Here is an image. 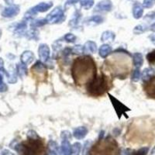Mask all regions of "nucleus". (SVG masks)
<instances>
[{
    "label": "nucleus",
    "mask_w": 155,
    "mask_h": 155,
    "mask_svg": "<svg viewBox=\"0 0 155 155\" xmlns=\"http://www.w3.org/2000/svg\"><path fill=\"white\" fill-rule=\"evenodd\" d=\"M71 71L77 85L88 84L96 76L95 61L89 56L79 57L74 61Z\"/></svg>",
    "instance_id": "f257e3e1"
},
{
    "label": "nucleus",
    "mask_w": 155,
    "mask_h": 155,
    "mask_svg": "<svg viewBox=\"0 0 155 155\" xmlns=\"http://www.w3.org/2000/svg\"><path fill=\"white\" fill-rule=\"evenodd\" d=\"M110 88V81L104 74L95 76L92 81L88 83L87 90L90 95L93 96H100L107 92Z\"/></svg>",
    "instance_id": "f03ea898"
},
{
    "label": "nucleus",
    "mask_w": 155,
    "mask_h": 155,
    "mask_svg": "<svg viewBox=\"0 0 155 155\" xmlns=\"http://www.w3.org/2000/svg\"><path fill=\"white\" fill-rule=\"evenodd\" d=\"M22 155H41L44 152V146L41 140L29 139L26 142L16 144L13 147Z\"/></svg>",
    "instance_id": "7ed1b4c3"
},
{
    "label": "nucleus",
    "mask_w": 155,
    "mask_h": 155,
    "mask_svg": "<svg viewBox=\"0 0 155 155\" xmlns=\"http://www.w3.org/2000/svg\"><path fill=\"white\" fill-rule=\"evenodd\" d=\"M53 6V2H41V3L37 4V5L34 6L33 8L27 11L24 15V19L26 20L32 19L33 16H35L37 12H44L49 10L51 7Z\"/></svg>",
    "instance_id": "20e7f679"
},
{
    "label": "nucleus",
    "mask_w": 155,
    "mask_h": 155,
    "mask_svg": "<svg viewBox=\"0 0 155 155\" xmlns=\"http://www.w3.org/2000/svg\"><path fill=\"white\" fill-rule=\"evenodd\" d=\"M108 95H109V99L111 101L112 105H113V108H114L116 115L118 116V118H121V116H123V115L125 116L127 118H128V116H127V112L130 111V109H129L127 106H126L123 102H121L120 101H119L118 99H116V98L113 96L111 94L108 93Z\"/></svg>",
    "instance_id": "39448f33"
},
{
    "label": "nucleus",
    "mask_w": 155,
    "mask_h": 155,
    "mask_svg": "<svg viewBox=\"0 0 155 155\" xmlns=\"http://www.w3.org/2000/svg\"><path fill=\"white\" fill-rule=\"evenodd\" d=\"M64 13L61 7H56L47 16V23L49 24H57L61 23L64 20Z\"/></svg>",
    "instance_id": "423d86ee"
},
{
    "label": "nucleus",
    "mask_w": 155,
    "mask_h": 155,
    "mask_svg": "<svg viewBox=\"0 0 155 155\" xmlns=\"http://www.w3.org/2000/svg\"><path fill=\"white\" fill-rule=\"evenodd\" d=\"M32 74L38 78L39 81H44L47 77V69L41 61H38L31 68Z\"/></svg>",
    "instance_id": "0eeeda50"
},
{
    "label": "nucleus",
    "mask_w": 155,
    "mask_h": 155,
    "mask_svg": "<svg viewBox=\"0 0 155 155\" xmlns=\"http://www.w3.org/2000/svg\"><path fill=\"white\" fill-rule=\"evenodd\" d=\"M143 89L149 98L155 99V77L153 76L150 80L145 81Z\"/></svg>",
    "instance_id": "6e6552de"
},
{
    "label": "nucleus",
    "mask_w": 155,
    "mask_h": 155,
    "mask_svg": "<svg viewBox=\"0 0 155 155\" xmlns=\"http://www.w3.org/2000/svg\"><path fill=\"white\" fill-rule=\"evenodd\" d=\"M51 51L48 44H41L38 48V55L41 61L48 62L50 58Z\"/></svg>",
    "instance_id": "1a4fd4ad"
},
{
    "label": "nucleus",
    "mask_w": 155,
    "mask_h": 155,
    "mask_svg": "<svg viewBox=\"0 0 155 155\" xmlns=\"http://www.w3.org/2000/svg\"><path fill=\"white\" fill-rule=\"evenodd\" d=\"M20 8L17 5H12L6 7L2 12V16L5 18H12L19 14Z\"/></svg>",
    "instance_id": "9d476101"
},
{
    "label": "nucleus",
    "mask_w": 155,
    "mask_h": 155,
    "mask_svg": "<svg viewBox=\"0 0 155 155\" xmlns=\"http://www.w3.org/2000/svg\"><path fill=\"white\" fill-rule=\"evenodd\" d=\"M113 8V3L111 0H102L97 4L95 8V11L96 12H109Z\"/></svg>",
    "instance_id": "9b49d317"
},
{
    "label": "nucleus",
    "mask_w": 155,
    "mask_h": 155,
    "mask_svg": "<svg viewBox=\"0 0 155 155\" xmlns=\"http://www.w3.org/2000/svg\"><path fill=\"white\" fill-rule=\"evenodd\" d=\"M34 59H35L34 54L30 51H24L20 56V61H21L22 63L26 64V65H28V64H31L34 61Z\"/></svg>",
    "instance_id": "f8f14e48"
},
{
    "label": "nucleus",
    "mask_w": 155,
    "mask_h": 155,
    "mask_svg": "<svg viewBox=\"0 0 155 155\" xmlns=\"http://www.w3.org/2000/svg\"><path fill=\"white\" fill-rule=\"evenodd\" d=\"M73 137L77 140H82L88 134V129L85 127H78L73 131Z\"/></svg>",
    "instance_id": "ddd939ff"
},
{
    "label": "nucleus",
    "mask_w": 155,
    "mask_h": 155,
    "mask_svg": "<svg viewBox=\"0 0 155 155\" xmlns=\"http://www.w3.org/2000/svg\"><path fill=\"white\" fill-rule=\"evenodd\" d=\"M143 14V6L140 2H136L133 6V16L135 19H140Z\"/></svg>",
    "instance_id": "4468645a"
},
{
    "label": "nucleus",
    "mask_w": 155,
    "mask_h": 155,
    "mask_svg": "<svg viewBox=\"0 0 155 155\" xmlns=\"http://www.w3.org/2000/svg\"><path fill=\"white\" fill-rule=\"evenodd\" d=\"M97 51V44L94 41H88L84 45V52L86 54H95Z\"/></svg>",
    "instance_id": "2eb2a0df"
},
{
    "label": "nucleus",
    "mask_w": 155,
    "mask_h": 155,
    "mask_svg": "<svg viewBox=\"0 0 155 155\" xmlns=\"http://www.w3.org/2000/svg\"><path fill=\"white\" fill-rule=\"evenodd\" d=\"M116 38V35L113 32L109 31H104L102 34L101 36V41L102 42H108V43H113Z\"/></svg>",
    "instance_id": "dca6fc26"
},
{
    "label": "nucleus",
    "mask_w": 155,
    "mask_h": 155,
    "mask_svg": "<svg viewBox=\"0 0 155 155\" xmlns=\"http://www.w3.org/2000/svg\"><path fill=\"white\" fill-rule=\"evenodd\" d=\"M48 147H49V150L54 152L55 155H64L61 148V146H58L55 141L50 140L48 143Z\"/></svg>",
    "instance_id": "f3484780"
},
{
    "label": "nucleus",
    "mask_w": 155,
    "mask_h": 155,
    "mask_svg": "<svg viewBox=\"0 0 155 155\" xmlns=\"http://www.w3.org/2000/svg\"><path fill=\"white\" fill-rule=\"evenodd\" d=\"M112 51V48L110 45L107 44H102V46L100 47L99 50V54L101 58H106L110 54Z\"/></svg>",
    "instance_id": "a211bd4d"
},
{
    "label": "nucleus",
    "mask_w": 155,
    "mask_h": 155,
    "mask_svg": "<svg viewBox=\"0 0 155 155\" xmlns=\"http://www.w3.org/2000/svg\"><path fill=\"white\" fill-rule=\"evenodd\" d=\"M133 61L136 68H140L143 64V58L141 53H134L133 54Z\"/></svg>",
    "instance_id": "6ab92c4d"
},
{
    "label": "nucleus",
    "mask_w": 155,
    "mask_h": 155,
    "mask_svg": "<svg viewBox=\"0 0 155 155\" xmlns=\"http://www.w3.org/2000/svg\"><path fill=\"white\" fill-rule=\"evenodd\" d=\"M154 70L151 68H147L144 70L143 71L142 74H141V78H142V80L143 81V82L150 80L151 78L153 77L154 75Z\"/></svg>",
    "instance_id": "aec40b11"
},
{
    "label": "nucleus",
    "mask_w": 155,
    "mask_h": 155,
    "mask_svg": "<svg viewBox=\"0 0 155 155\" xmlns=\"http://www.w3.org/2000/svg\"><path fill=\"white\" fill-rule=\"evenodd\" d=\"M61 148L64 155H71V145L68 139H62Z\"/></svg>",
    "instance_id": "412c9836"
},
{
    "label": "nucleus",
    "mask_w": 155,
    "mask_h": 155,
    "mask_svg": "<svg viewBox=\"0 0 155 155\" xmlns=\"http://www.w3.org/2000/svg\"><path fill=\"white\" fill-rule=\"evenodd\" d=\"M102 22H103V18L100 16H93L92 17L88 18V20H87L88 25H92V26L100 24Z\"/></svg>",
    "instance_id": "4be33fe9"
},
{
    "label": "nucleus",
    "mask_w": 155,
    "mask_h": 155,
    "mask_svg": "<svg viewBox=\"0 0 155 155\" xmlns=\"http://www.w3.org/2000/svg\"><path fill=\"white\" fill-rule=\"evenodd\" d=\"M16 72L20 77H23L27 74V68L26 64H23L22 62L17 64L16 66Z\"/></svg>",
    "instance_id": "5701e85b"
},
{
    "label": "nucleus",
    "mask_w": 155,
    "mask_h": 155,
    "mask_svg": "<svg viewBox=\"0 0 155 155\" xmlns=\"http://www.w3.org/2000/svg\"><path fill=\"white\" fill-rule=\"evenodd\" d=\"M5 76L7 77L8 82L10 84H14L17 81V72L16 71H12L11 73L6 72Z\"/></svg>",
    "instance_id": "b1692460"
},
{
    "label": "nucleus",
    "mask_w": 155,
    "mask_h": 155,
    "mask_svg": "<svg viewBox=\"0 0 155 155\" xmlns=\"http://www.w3.org/2000/svg\"><path fill=\"white\" fill-rule=\"evenodd\" d=\"M81 150V144L78 142H76L74 144L71 145V155H80Z\"/></svg>",
    "instance_id": "393cba45"
},
{
    "label": "nucleus",
    "mask_w": 155,
    "mask_h": 155,
    "mask_svg": "<svg viewBox=\"0 0 155 155\" xmlns=\"http://www.w3.org/2000/svg\"><path fill=\"white\" fill-rule=\"evenodd\" d=\"M47 20L46 19H36V20H34V21L31 22V26L32 28H37V27H42L44 24H46Z\"/></svg>",
    "instance_id": "a878e982"
},
{
    "label": "nucleus",
    "mask_w": 155,
    "mask_h": 155,
    "mask_svg": "<svg viewBox=\"0 0 155 155\" xmlns=\"http://www.w3.org/2000/svg\"><path fill=\"white\" fill-rule=\"evenodd\" d=\"M147 30V26L143 24H140L134 27V33L135 34H137L138 35V34H143V33H144Z\"/></svg>",
    "instance_id": "bb28decb"
},
{
    "label": "nucleus",
    "mask_w": 155,
    "mask_h": 155,
    "mask_svg": "<svg viewBox=\"0 0 155 155\" xmlns=\"http://www.w3.org/2000/svg\"><path fill=\"white\" fill-rule=\"evenodd\" d=\"M81 7L85 9H88L92 8L94 5V0H81Z\"/></svg>",
    "instance_id": "cd10ccee"
},
{
    "label": "nucleus",
    "mask_w": 155,
    "mask_h": 155,
    "mask_svg": "<svg viewBox=\"0 0 155 155\" xmlns=\"http://www.w3.org/2000/svg\"><path fill=\"white\" fill-rule=\"evenodd\" d=\"M27 21H22L21 23H18L16 25V27H15V31L18 32V33H23V30L27 28Z\"/></svg>",
    "instance_id": "c85d7f7f"
},
{
    "label": "nucleus",
    "mask_w": 155,
    "mask_h": 155,
    "mask_svg": "<svg viewBox=\"0 0 155 155\" xmlns=\"http://www.w3.org/2000/svg\"><path fill=\"white\" fill-rule=\"evenodd\" d=\"M71 52L74 54H81L84 52V46L81 45H76L71 48Z\"/></svg>",
    "instance_id": "c756f323"
},
{
    "label": "nucleus",
    "mask_w": 155,
    "mask_h": 155,
    "mask_svg": "<svg viewBox=\"0 0 155 155\" xmlns=\"http://www.w3.org/2000/svg\"><path fill=\"white\" fill-rule=\"evenodd\" d=\"M140 68H136L135 70L134 71L132 74V81H134V82H137L140 80Z\"/></svg>",
    "instance_id": "7c9ffc66"
},
{
    "label": "nucleus",
    "mask_w": 155,
    "mask_h": 155,
    "mask_svg": "<svg viewBox=\"0 0 155 155\" xmlns=\"http://www.w3.org/2000/svg\"><path fill=\"white\" fill-rule=\"evenodd\" d=\"M64 41L68 43H74V41H76V37L73 34L68 33V34H66L65 35H64Z\"/></svg>",
    "instance_id": "2f4dec72"
},
{
    "label": "nucleus",
    "mask_w": 155,
    "mask_h": 155,
    "mask_svg": "<svg viewBox=\"0 0 155 155\" xmlns=\"http://www.w3.org/2000/svg\"><path fill=\"white\" fill-rule=\"evenodd\" d=\"M148 150H149L148 147H142L137 151L133 152L130 155H147L148 153Z\"/></svg>",
    "instance_id": "473e14b6"
},
{
    "label": "nucleus",
    "mask_w": 155,
    "mask_h": 155,
    "mask_svg": "<svg viewBox=\"0 0 155 155\" xmlns=\"http://www.w3.org/2000/svg\"><path fill=\"white\" fill-rule=\"evenodd\" d=\"M147 59L148 62L151 64H155V50L147 54Z\"/></svg>",
    "instance_id": "72a5a7b5"
},
{
    "label": "nucleus",
    "mask_w": 155,
    "mask_h": 155,
    "mask_svg": "<svg viewBox=\"0 0 155 155\" xmlns=\"http://www.w3.org/2000/svg\"><path fill=\"white\" fill-rule=\"evenodd\" d=\"M80 16H81V14H80V13H78V15L76 14V16H74V17L73 18V19L70 21V23H69V25H70V26H71V27H76V26L78 24V22H79Z\"/></svg>",
    "instance_id": "f704fd0d"
},
{
    "label": "nucleus",
    "mask_w": 155,
    "mask_h": 155,
    "mask_svg": "<svg viewBox=\"0 0 155 155\" xmlns=\"http://www.w3.org/2000/svg\"><path fill=\"white\" fill-rule=\"evenodd\" d=\"M144 20L147 22H155V12H149L144 16Z\"/></svg>",
    "instance_id": "c9c22d12"
},
{
    "label": "nucleus",
    "mask_w": 155,
    "mask_h": 155,
    "mask_svg": "<svg viewBox=\"0 0 155 155\" xmlns=\"http://www.w3.org/2000/svg\"><path fill=\"white\" fill-rule=\"evenodd\" d=\"M155 4V0H143V6L144 8H147V9H150V8L153 7Z\"/></svg>",
    "instance_id": "e433bc0d"
},
{
    "label": "nucleus",
    "mask_w": 155,
    "mask_h": 155,
    "mask_svg": "<svg viewBox=\"0 0 155 155\" xmlns=\"http://www.w3.org/2000/svg\"><path fill=\"white\" fill-rule=\"evenodd\" d=\"M27 137L29 139H37L39 138V136L34 130H30L27 133Z\"/></svg>",
    "instance_id": "4c0bfd02"
},
{
    "label": "nucleus",
    "mask_w": 155,
    "mask_h": 155,
    "mask_svg": "<svg viewBox=\"0 0 155 155\" xmlns=\"http://www.w3.org/2000/svg\"><path fill=\"white\" fill-rule=\"evenodd\" d=\"M61 139L69 140L71 137V133L68 130L62 131L61 134Z\"/></svg>",
    "instance_id": "58836bf2"
},
{
    "label": "nucleus",
    "mask_w": 155,
    "mask_h": 155,
    "mask_svg": "<svg viewBox=\"0 0 155 155\" xmlns=\"http://www.w3.org/2000/svg\"><path fill=\"white\" fill-rule=\"evenodd\" d=\"M8 89V87L6 85V84L2 81V82H0V92H6Z\"/></svg>",
    "instance_id": "ea45409f"
},
{
    "label": "nucleus",
    "mask_w": 155,
    "mask_h": 155,
    "mask_svg": "<svg viewBox=\"0 0 155 155\" xmlns=\"http://www.w3.org/2000/svg\"><path fill=\"white\" fill-rule=\"evenodd\" d=\"M1 155H16L14 153L11 152L10 150H7V149H4L1 151Z\"/></svg>",
    "instance_id": "a19ab883"
},
{
    "label": "nucleus",
    "mask_w": 155,
    "mask_h": 155,
    "mask_svg": "<svg viewBox=\"0 0 155 155\" xmlns=\"http://www.w3.org/2000/svg\"><path fill=\"white\" fill-rule=\"evenodd\" d=\"M79 1H81V0H67L65 3V6H67V5H73V4H75L77 3V2H79Z\"/></svg>",
    "instance_id": "79ce46f5"
},
{
    "label": "nucleus",
    "mask_w": 155,
    "mask_h": 155,
    "mask_svg": "<svg viewBox=\"0 0 155 155\" xmlns=\"http://www.w3.org/2000/svg\"><path fill=\"white\" fill-rule=\"evenodd\" d=\"M4 68V61L2 58H0V70Z\"/></svg>",
    "instance_id": "37998d69"
},
{
    "label": "nucleus",
    "mask_w": 155,
    "mask_h": 155,
    "mask_svg": "<svg viewBox=\"0 0 155 155\" xmlns=\"http://www.w3.org/2000/svg\"><path fill=\"white\" fill-rule=\"evenodd\" d=\"M150 41H151V42L155 45V34H153V35H152L151 37H150Z\"/></svg>",
    "instance_id": "c03bdc74"
},
{
    "label": "nucleus",
    "mask_w": 155,
    "mask_h": 155,
    "mask_svg": "<svg viewBox=\"0 0 155 155\" xmlns=\"http://www.w3.org/2000/svg\"><path fill=\"white\" fill-rule=\"evenodd\" d=\"M150 30H151V31L155 32V23H153V24H152L151 26H150Z\"/></svg>",
    "instance_id": "a18cd8bd"
},
{
    "label": "nucleus",
    "mask_w": 155,
    "mask_h": 155,
    "mask_svg": "<svg viewBox=\"0 0 155 155\" xmlns=\"http://www.w3.org/2000/svg\"><path fill=\"white\" fill-rule=\"evenodd\" d=\"M2 81H3V75L0 72V82H2Z\"/></svg>",
    "instance_id": "49530a36"
},
{
    "label": "nucleus",
    "mask_w": 155,
    "mask_h": 155,
    "mask_svg": "<svg viewBox=\"0 0 155 155\" xmlns=\"http://www.w3.org/2000/svg\"><path fill=\"white\" fill-rule=\"evenodd\" d=\"M48 155H55V153H54V152L51 151V150H49V153H48Z\"/></svg>",
    "instance_id": "de8ad7c7"
},
{
    "label": "nucleus",
    "mask_w": 155,
    "mask_h": 155,
    "mask_svg": "<svg viewBox=\"0 0 155 155\" xmlns=\"http://www.w3.org/2000/svg\"><path fill=\"white\" fill-rule=\"evenodd\" d=\"M151 153H152V154H153V153H155V146L153 147V149H152Z\"/></svg>",
    "instance_id": "09e8293b"
},
{
    "label": "nucleus",
    "mask_w": 155,
    "mask_h": 155,
    "mask_svg": "<svg viewBox=\"0 0 155 155\" xmlns=\"http://www.w3.org/2000/svg\"><path fill=\"white\" fill-rule=\"evenodd\" d=\"M1 37H2V31L0 30V38H1Z\"/></svg>",
    "instance_id": "8fccbe9b"
},
{
    "label": "nucleus",
    "mask_w": 155,
    "mask_h": 155,
    "mask_svg": "<svg viewBox=\"0 0 155 155\" xmlns=\"http://www.w3.org/2000/svg\"><path fill=\"white\" fill-rule=\"evenodd\" d=\"M123 155H127V153H124V154H123Z\"/></svg>",
    "instance_id": "3c124183"
},
{
    "label": "nucleus",
    "mask_w": 155,
    "mask_h": 155,
    "mask_svg": "<svg viewBox=\"0 0 155 155\" xmlns=\"http://www.w3.org/2000/svg\"></svg>",
    "instance_id": "603ef678"
}]
</instances>
